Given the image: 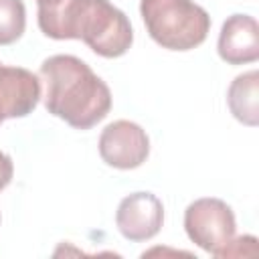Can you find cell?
<instances>
[{
	"mask_svg": "<svg viewBox=\"0 0 259 259\" xmlns=\"http://www.w3.org/2000/svg\"><path fill=\"white\" fill-rule=\"evenodd\" d=\"M26 28V8L22 0H0V47L16 42Z\"/></svg>",
	"mask_w": 259,
	"mask_h": 259,
	"instance_id": "10",
	"label": "cell"
},
{
	"mask_svg": "<svg viewBox=\"0 0 259 259\" xmlns=\"http://www.w3.org/2000/svg\"><path fill=\"white\" fill-rule=\"evenodd\" d=\"M184 229L188 239L202 251L219 257L235 237L233 208L221 198H198L184 210Z\"/></svg>",
	"mask_w": 259,
	"mask_h": 259,
	"instance_id": "4",
	"label": "cell"
},
{
	"mask_svg": "<svg viewBox=\"0 0 259 259\" xmlns=\"http://www.w3.org/2000/svg\"><path fill=\"white\" fill-rule=\"evenodd\" d=\"M164 223V206L152 192H134L125 196L115 212L119 233L134 243L150 241L156 237Z\"/></svg>",
	"mask_w": 259,
	"mask_h": 259,
	"instance_id": "6",
	"label": "cell"
},
{
	"mask_svg": "<svg viewBox=\"0 0 259 259\" xmlns=\"http://www.w3.org/2000/svg\"><path fill=\"white\" fill-rule=\"evenodd\" d=\"M45 107L75 130H91L111 109V91L91 67L73 55H53L42 61Z\"/></svg>",
	"mask_w": 259,
	"mask_h": 259,
	"instance_id": "1",
	"label": "cell"
},
{
	"mask_svg": "<svg viewBox=\"0 0 259 259\" xmlns=\"http://www.w3.org/2000/svg\"><path fill=\"white\" fill-rule=\"evenodd\" d=\"M12 174H14V164H12L10 156L0 152V190H4L10 184Z\"/></svg>",
	"mask_w": 259,
	"mask_h": 259,
	"instance_id": "11",
	"label": "cell"
},
{
	"mask_svg": "<svg viewBox=\"0 0 259 259\" xmlns=\"http://www.w3.org/2000/svg\"><path fill=\"white\" fill-rule=\"evenodd\" d=\"M65 0H36V6H38V14H49L53 10H57Z\"/></svg>",
	"mask_w": 259,
	"mask_h": 259,
	"instance_id": "12",
	"label": "cell"
},
{
	"mask_svg": "<svg viewBox=\"0 0 259 259\" xmlns=\"http://www.w3.org/2000/svg\"><path fill=\"white\" fill-rule=\"evenodd\" d=\"M219 55L229 65L255 63L259 59V26L249 14H233L219 34Z\"/></svg>",
	"mask_w": 259,
	"mask_h": 259,
	"instance_id": "8",
	"label": "cell"
},
{
	"mask_svg": "<svg viewBox=\"0 0 259 259\" xmlns=\"http://www.w3.org/2000/svg\"><path fill=\"white\" fill-rule=\"evenodd\" d=\"M38 28L57 40L79 38L105 59L125 55L134 42L127 16L109 0H65L57 10L38 14Z\"/></svg>",
	"mask_w": 259,
	"mask_h": 259,
	"instance_id": "2",
	"label": "cell"
},
{
	"mask_svg": "<svg viewBox=\"0 0 259 259\" xmlns=\"http://www.w3.org/2000/svg\"><path fill=\"white\" fill-rule=\"evenodd\" d=\"M140 14L148 34L170 51L196 49L210 30V16L192 0H142Z\"/></svg>",
	"mask_w": 259,
	"mask_h": 259,
	"instance_id": "3",
	"label": "cell"
},
{
	"mask_svg": "<svg viewBox=\"0 0 259 259\" xmlns=\"http://www.w3.org/2000/svg\"><path fill=\"white\" fill-rule=\"evenodd\" d=\"M40 99V79L22 67L0 63V123L8 117H24Z\"/></svg>",
	"mask_w": 259,
	"mask_h": 259,
	"instance_id": "7",
	"label": "cell"
},
{
	"mask_svg": "<svg viewBox=\"0 0 259 259\" xmlns=\"http://www.w3.org/2000/svg\"><path fill=\"white\" fill-rule=\"evenodd\" d=\"M227 103L235 119L255 127L259 123V73L249 71L237 75L229 87Z\"/></svg>",
	"mask_w": 259,
	"mask_h": 259,
	"instance_id": "9",
	"label": "cell"
},
{
	"mask_svg": "<svg viewBox=\"0 0 259 259\" xmlns=\"http://www.w3.org/2000/svg\"><path fill=\"white\" fill-rule=\"evenodd\" d=\"M150 154L148 134L134 121L117 119L103 127L99 136V156L107 166L134 170L146 162Z\"/></svg>",
	"mask_w": 259,
	"mask_h": 259,
	"instance_id": "5",
	"label": "cell"
}]
</instances>
